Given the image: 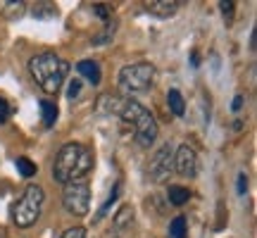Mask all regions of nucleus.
<instances>
[{
	"label": "nucleus",
	"mask_w": 257,
	"mask_h": 238,
	"mask_svg": "<svg viewBox=\"0 0 257 238\" xmlns=\"http://www.w3.org/2000/svg\"><path fill=\"white\" fill-rule=\"evenodd\" d=\"M93 169V150L83 143H67L60 148V153L55 155L53 162V179L57 183L79 181L83 174H88Z\"/></svg>",
	"instance_id": "f257e3e1"
},
{
	"label": "nucleus",
	"mask_w": 257,
	"mask_h": 238,
	"mask_svg": "<svg viewBox=\"0 0 257 238\" xmlns=\"http://www.w3.org/2000/svg\"><path fill=\"white\" fill-rule=\"evenodd\" d=\"M29 72L34 76V81L38 83V88L48 95H55L64 83V76L69 72V64L64 62L62 57L46 50V53H38L29 60Z\"/></svg>",
	"instance_id": "f03ea898"
},
{
	"label": "nucleus",
	"mask_w": 257,
	"mask_h": 238,
	"mask_svg": "<svg viewBox=\"0 0 257 238\" xmlns=\"http://www.w3.org/2000/svg\"><path fill=\"white\" fill-rule=\"evenodd\" d=\"M119 117L126 122L131 131H134V138L141 148H150L157 141V134H160V127H157L153 112L148 110L146 105L131 100V98H124L121 102Z\"/></svg>",
	"instance_id": "7ed1b4c3"
},
{
	"label": "nucleus",
	"mask_w": 257,
	"mask_h": 238,
	"mask_svg": "<svg viewBox=\"0 0 257 238\" xmlns=\"http://www.w3.org/2000/svg\"><path fill=\"white\" fill-rule=\"evenodd\" d=\"M43 202H46V191L43 186L38 183H29L24 193L17 198V202L12 205L10 217L15 221L17 229H29L41 219V212H43Z\"/></svg>",
	"instance_id": "20e7f679"
},
{
	"label": "nucleus",
	"mask_w": 257,
	"mask_h": 238,
	"mask_svg": "<svg viewBox=\"0 0 257 238\" xmlns=\"http://www.w3.org/2000/svg\"><path fill=\"white\" fill-rule=\"evenodd\" d=\"M155 83V64L150 62H134L121 67L117 74V86L119 91L126 95H136V93H146L153 88Z\"/></svg>",
	"instance_id": "39448f33"
},
{
	"label": "nucleus",
	"mask_w": 257,
	"mask_h": 238,
	"mask_svg": "<svg viewBox=\"0 0 257 238\" xmlns=\"http://www.w3.org/2000/svg\"><path fill=\"white\" fill-rule=\"evenodd\" d=\"M62 207L74 217H86L91 210V188L86 181H72L62 191Z\"/></svg>",
	"instance_id": "423d86ee"
},
{
	"label": "nucleus",
	"mask_w": 257,
	"mask_h": 238,
	"mask_svg": "<svg viewBox=\"0 0 257 238\" xmlns=\"http://www.w3.org/2000/svg\"><path fill=\"white\" fill-rule=\"evenodd\" d=\"M172 172H174V148L165 143V146H160L155 150V155L150 160V167H148V174L155 183H165Z\"/></svg>",
	"instance_id": "0eeeda50"
},
{
	"label": "nucleus",
	"mask_w": 257,
	"mask_h": 238,
	"mask_svg": "<svg viewBox=\"0 0 257 238\" xmlns=\"http://www.w3.org/2000/svg\"><path fill=\"white\" fill-rule=\"evenodd\" d=\"M174 172L184 179H195L198 174V155L188 143H181L174 150Z\"/></svg>",
	"instance_id": "6e6552de"
},
{
	"label": "nucleus",
	"mask_w": 257,
	"mask_h": 238,
	"mask_svg": "<svg viewBox=\"0 0 257 238\" xmlns=\"http://www.w3.org/2000/svg\"><path fill=\"white\" fill-rule=\"evenodd\" d=\"M179 8H181V3H176V0H148V3H143V10H146L148 15L160 17V19L174 17L176 12H179Z\"/></svg>",
	"instance_id": "1a4fd4ad"
},
{
	"label": "nucleus",
	"mask_w": 257,
	"mask_h": 238,
	"mask_svg": "<svg viewBox=\"0 0 257 238\" xmlns=\"http://www.w3.org/2000/svg\"><path fill=\"white\" fill-rule=\"evenodd\" d=\"M131 224H134V207L131 205H121L117 214H114V219H112L110 233H124V231L131 229Z\"/></svg>",
	"instance_id": "9d476101"
},
{
	"label": "nucleus",
	"mask_w": 257,
	"mask_h": 238,
	"mask_svg": "<svg viewBox=\"0 0 257 238\" xmlns=\"http://www.w3.org/2000/svg\"><path fill=\"white\" fill-rule=\"evenodd\" d=\"M76 72L81 74L83 79L93 86H98L102 79V72H100V64L95 62V60H81V62L76 64Z\"/></svg>",
	"instance_id": "9b49d317"
},
{
	"label": "nucleus",
	"mask_w": 257,
	"mask_h": 238,
	"mask_svg": "<svg viewBox=\"0 0 257 238\" xmlns=\"http://www.w3.org/2000/svg\"><path fill=\"white\" fill-rule=\"evenodd\" d=\"M167 200H169V205L181 207V205H186V202L191 200V191H188L186 186H176V183H172V186H167Z\"/></svg>",
	"instance_id": "f8f14e48"
},
{
	"label": "nucleus",
	"mask_w": 257,
	"mask_h": 238,
	"mask_svg": "<svg viewBox=\"0 0 257 238\" xmlns=\"http://www.w3.org/2000/svg\"><path fill=\"white\" fill-rule=\"evenodd\" d=\"M38 107H41V119H43V127H46V129L55 127V122H57V105H55V102L41 100V102H38Z\"/></svg>",
	"instance_id": "ddd939ff"
},
{
	"label": "nucleus",
	"mask_w": 257,
	"mask_h": 238,
	"mask_svg": "<svg viewBox=\"0 0 257 238\" xmlns=\"http://www.w3.org/2000/svg\"><path fill=\"white\" fill-rule=\"evenodd\" d=\"M167 102H169V110H172V114H174V117H184V114H186L184 95L176 91V88H172V91L167 93Z\"/></svg>",
	"instance_id": "4468645a"
},
{
	"label": "nucleus",
	"mask_w": 257,
	"mask_h": 238,
	"mask_svg": "<svg viewBox=\"0 0 257 238\" xmlns=\"http://www.w3.org/2000/svg\"><path fill=\"white\" fill-rule=\"evenodd\" d=\"M121 102H124V98H119V95H100V100H98V110L119 114Z\"/></svg>",
	"instance_id": "2eb2a0df"
},
{
	"label": "nucleus",
	"mask_w": 257,
	"mask_h": 238,
	"mask_svg": "<svg viewBox=\"0 0 257 238\" xmlns=\"http://www.w3.org/2000/svg\"><path fill=\"white\" fill-rule=\"evenodd\" d=\"M119 191H121V181H114V186H112V191H110V195H107V200L102 202V207L98 210V214H95V221H100L105 214H107V210H110L112 205L117 202V198H119Z\"/></svg>",
	"instance_id": "dca6fc26"
},
{
	"label": "nucleus",
	"mask_w": 257,
	"mask_h": 238,
	"mask_svg": "<svg viewBox=\"0 0 257 238\" xmlns=\"http://www.w3.org/2000/svg\"><path fill=\"white\" fill-rule=\"evenodd\" d=\"M27 12V3L24 0H17V3H3V15L8 19H19L24 17Z\"/></svg>",
	"instance_id": "f3484780"
},
{
	"label": "nucleus",
	"mask_w": 257,
	"mask_h": 238,
	"mask_svg": "<svg viewBox=\"0 0 257 238\" xmlns=\"http://www.w3.org/2000/svg\"><path fill=\"white\" fill-rule=\"evenodd\" d=\"M169 236L167 238H186L188 236V229H186V217H174V219L169 221V231H167Z\"/></svg>",
	"instance_id": "a211bd4d"
},
{
	"label": "nucleus",
	"mask_w": 257,
	"mask_h": 238,
	"mask_svg": "<svg viewBox=\"0 0 257 238\" xmlns=\"http://www.w3.org/2000/svg\"><path fill=\"white\" fill-rule=\"evenodd\" d=\"M15 167H17V172L24 176V179H31V176H36V172H38L36 165H34L29 157H17V160H15Z\"/></svg>",
	"instance_id": "6ab92c4d"
},
{
	"label": "nucleus",
	"mask_w": 257,
	"mask_h": 238,
	"mask_svg": "<svg viewBox=\"0 0 257 238\" xmlns=\"http://www.w3.org/2000/svg\"><path fill=\"white\" fill-rule=\"evenodd\" d=\"M31 12H34V17H55L57 8L53 5V3H36Z\"/></svg>",
	"instance_id": "aec40b11"
},
{
	"label": "nucleus",
	"mask_w": 257,
	"mask_h": 238,
	"mask_svg": "<svg viewBox=\"0 0 257 238\" xmlns=\"http://www.w3.org/2000/svg\"><path fill=\"white\" fill-rule=\"evenodd\" d=\"M79 93H81V79H72L69 86H67V98L72 100V98H76Z\"/></svg>",
	"instance_id": "412c9836"
},
{
	"label": "nucleus",
	"mask_w": 257,
	"mask_h": 238,
	"mask_svg": "<svg viewBox=\"0 0 257 238\" xmlns=\"http://www.w3.org/2000/svg\"><path fill=\"white\" fill-rule=\"evenodd\" d=\"M62 238H88V236H86V229H83V226H69V229L62 233Z\"/></svg>",
	"instance_id": "4be33fe9"
},
{
	"label": "nucleus",
	"mask_w": 257,
	"mask_h": 238,
	"mask_svg": "<svg viewBox=\"0 0 257 238\" xmlns=\"http://www.w3.org/2000/svg\"><path fill=\"white\" fill-rule=\"evenodd\" d=\"M233 8H236V3H233V0H221L219 3L221 15H224V17H229V22H231V17H233Z\"/></svg>",
	"instance_id": "5701e85b"
},
{
	"label": "nucleus",
	"mask_w": 257,
	"mask_h": 238,
	"mask_svg": "<svg viewBox=\"0 0 257 238\" xmlns=\"http://www.w3.org/2000/svg\"><path fill=\"white\" fill-rule=\"evenodd\" d=\"M93 12H95V15H98L100 19H105V22H107V19H110V15H112V10L107 8V5H102V3L93 5Z\"/></svg>",
	"instance_id": "b1692460"
},
{
	"label": "nucleus",
	"mask_w": 257,
	"mask_h": 238,
	"mask_svg": "<svg viewBox=\"0 0 257 238\" xmlns=\"http://www.w3.org/2000/svg\"><path fill=\"white\" fill-rule=\"evenodd\" d=\"M236 191H238V195H245V193H248V176H245V172H240V174H238Z\"/></svg>",
	"instance_id": "393cba45"
},
{
	"label": "nucleus",
	"mask_w": 257,
	"mask_h": 238,
	"mask_svg": "<svg viewBox=\"0 0 257 238\" xmlns=\"http://www.w3.org/2000/svg\"><path fill=\"white\" fill-rule=\"evenodd\" d=\"M10 105H8V100H3V98H0V124H5V122H8L10 119Z\"/></svg>",
	"instance_id": "a878e982"
},
{
	"label": "nucleus",
	"mask_w": 257,
	"mask_h": 238,
	"mask_svg": "<svg viewBox=\"0 0 257 238\" xmlns=\"http://www.w3.org/2000/svg\"><path fill=\"white\" fill-rule=\"evenodd\" d=\"M240 107H243V95L238 93V95L233 98V102H231V110H233V112H238Z\"/></svg>",
	"instance_id": "bb28decb"
}]
</instances>
